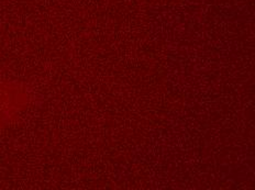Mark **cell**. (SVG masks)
I'll return each mask as SVG.
<instances>
[{"label": "cell", "mask_w": 255, "mask_h": 190, "mask_svg": "<svg viewBox=\"0 0 255 190\" xmlns=\"http://www.w3.org/2000/svg\"><path fill=\"white\" fill-rule=\"evenodd\" d=\"M30 102L23 84L0 78V131L17 120Z\"/></svg>", "instance_id": "6da1fadb"}]
</instances>
